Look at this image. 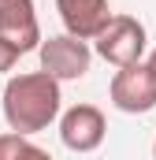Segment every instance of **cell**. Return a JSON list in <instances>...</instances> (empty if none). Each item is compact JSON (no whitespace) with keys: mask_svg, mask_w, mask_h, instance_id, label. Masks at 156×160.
<instances>
[{"mask_svg":"<svg viewBox=\"0 0 156 160\" xmlns=\"http://www.w3.org/2000/svg\"><path fill=\"white\" fill-rule=\"evenodd\" d=\"M60 78H52L48 71H26L15 75L4 86V119L15 134H37L48 123L60 119Z\"/></svg>","mask_w":156,"mask_h":160,"instance_id":"1","label":"cell"},{"mask_svg":"<svg viewBox=\"0 0 156 160\" xmlns=\"http://www.w3.org/2000/svg\"><path fill=\"white\" fill-rule=\"evenodd\" d=\"M145 45H149L145 41V26L134 15H112V22L97 38V56L108 60L112 67H130V63H141Z\"/></svg>","mask_w":156,"mask_h":160,"instance_id":"3","label":"cell"},{"mask_svg":"<svg viewBox=\"0 0 156 160\" xmlns=\"http://www.w3.org/2000/svg\"><path fill=\"white\" fill-rule=\"evenodd\" d=\"M37 52H41V71H48L60 82L82 78L89 71V63H93V48L82 38H71V34H56V38L41 41Z\"/></svg>","mask_w":156,"mask_h":160,"instance_id":"4","label":"cell"},{"mask_svg":"<svg viewBox=\"0 0 156 160\" xmlns=\"http://www.w3.org/2000/svg\"><path fill=\"white\" fill-rule=\"evenodd\" d=\"M108 134V119L97 104H75L60 116V138L71 153H93L104 145Z\"/></svg>","mask_w":156,"mask_h":160,"instance_id":"5","label":"cell"},{"mask_svg":"<svg viewBox=\"0 0 156 160\" xmlns=\"http://www.w3.org/2000/svg\"><path fill=\"white\" fill-rule=\"evenodd\" d=\"M19 56H26V52H22L19 45H11L7 38H0V75H4V71H11V67L19 63Z\"/></svg>","mask_w":156,"mask_h":160,"instance_id":"9","label":"cell"},{"mask_svg":"<svg viewBox=\"0 0 156 160\" xmlns=\"http://www.w3.org/2000/svg\"><path fill=\"white\" fill-rule=\"evenodd\" d=\"M149 63H153V67H156V48H153V56H149Z\"/></svg>","mask_w":156,"mask_h":160,"instance_id":"11","label":"cell"},{"mask_svg":"<svg viewBox=\"0 0 156 160\" xmlns=\"http://www.w3.org/2000/svg\"><path fill=\"white\" fill-rule=\"evenodd\" d=\"M56 11H60V22L67 26V34L82 41H97L104 34V26L112 22L108 0H56Z\"/></svg>","mask_w":156,"mask_h":160,"instance_id":"6","label":"cell"},{"mask_svg":"<svg viewBox=\"0 0 156 160\" xmlns=\"http://www.w3.org/2000/svg\"><path fill=\"white\" fill-rule=\"evenodd\" d=\"M34 160H52V157H48V153H45V149H37V157H34Z\"/></svg>","mask_w":156,"mask_h":160,"instance_id":"10","label":"cell"},{"mask_svg":"<svg viewBox=\"0 0 156 160\" xmlns=\"http://www.w3.org/2000/svg\"><path fill=\"white\" fill-rule=\"evenodd\" d=\"M153 160H156V142H153Z\"/></svg>","mask_w":156,"mask_h":160,"instance_id":"12","label":"cell"},{"mask_svg":"<svg viewBox=\"0 0 156 160\" xmlns=\"http://www.w3.org/2000/svg\"><path fill=\"white\" fill-rule=\"evenodd\" d=\"M0 38L19 45L22 52L41 48V22L34 0H0Z\"/></svg>","mask_w":156,"mask_h":160,"instance_id":"7","label":"cell"},{"mask_svg":"<svg viewBox=\"0 0 156 160\" xmlns=\"http://www.w3.org/2000/svg\"><path fill=\"white\" fill-rule=\"evenodd\" d=\"M108 97H112V104H115L119 112H126V116L153 112L156 108V67L149 60L130 63V67H119L115 75H112Z\"/></svg>","mask_w":156,"mask_h":160,"instance_id":"2","label":"cell"},{"mask_svg":"<svg viewBox=\"0 0 156 160\" xmlns=\"http://www.w3.org/2000/svg\"><path fill=\"white\" fill-rule=\"evenodd\" d=\"M41 145H34L26 134H15V130H4L0 134V160H34Z\"/></svg>","mask_w":156,"mask_h":160,"instance_id":"8","label":"cell"}]
</instances>
